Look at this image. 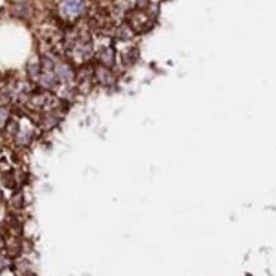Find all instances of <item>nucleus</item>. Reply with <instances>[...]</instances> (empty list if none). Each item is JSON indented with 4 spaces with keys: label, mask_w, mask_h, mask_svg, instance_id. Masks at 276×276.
Instances as JSON below:
<instances>
[{
    "label": "nucleus",
    "mask_w": 276,
    "mask_h": 276,
    "mask_svg": "<svg viewBox=\"0 0 276 276\" xmlns=\"http://www.w3.org/2000/svg\"><path fill=\"white\" fill-rule=\"evenodd\" d=\"M54 73L57 76V78L59 80V82H69V81L76 78V73L74 70L69 67V64L67 63H60L55 64V69Z\"/></svg>",
    "instance_id": "f257e3e1"
},
{
    "label": "nucleus",
    "mask_w": 276,
    "mask_h": 276,
    "mask_svg": "<svg viewBox=\"0 0 276 276\" xmlns=\"http://www.w3.org/2000/svg\"><path fill=\"white\" fill-rule=\"evenodd\" d=\"M34 138H35V133L32 130H20L17 136L14 137V141H16V143H17L18 146L27 147L32 143Z\"/></svg>",
    "instance_id": "f03ea898"
},
{
    "label": "nucleus",
    "mask_w": 276,
    "mask_h": 276,
    "mask_svg": "<svg viewBox=\"0 0 276 276\" xmlns=\"http://www.w3.org/2000/svg\"><path fill=\"white\" fill-rule=\"evenodd\" d=\"M9 205L13 207L16 211H20V210L24 209V205H26V198H24V194L22 191H16V192L10 196Z\"/></svg>",
    "instance_id": "7ed1b4c3"
},
{
    "label": "nucleus",
    "mask_w": 276,
    "mask_h": 276,
    "mask_svg": "<svg viewBox=\"0 0 276 276\" xmlns=\"http://www.w3.org/2000/svg\"><path fill=\"white\" fill-rule=\"evenodd\" d=\"M96 78L103 85H109L113 80L111 73H110V70L107 68H99V70L96 72Z\"/></svg>",
    "instance_id": "20e7f679"
},
{
    "label": "nucleus",
    "mask_w": 276,
    "mask_h": 276,
    "mask_svg": "<svg viewBox=\"0 0 276 276\" xmlns=\"http://www.w3.org/2000/svg\"><path fill=\"white\" fill-rule=\"evenodd\" d=\"M100 60L103 62V64L105 65H110V64L113 63V58H114V54L113 51L110 50L109 47H105L104 50H101L100 53Z\"/></svg>",
    "instance_id": "39448f33"
},
{
    "label": "nucleus",
    "mask_w": 276,
    "mask_h": 276,
    "mask_svg": "<svg viewBox=\"0 0 276 276\" xmlns=\"http://www.w3.org/2000/svg\"><path fill=\"white\" fill-rule=\"evenodd\" d=\"M10 119L9 110L5 106H0V130L4 129L7 126L8 120Z\"/></svg>",
    "instance_id": "423d86ee"
},
{
    "label": "nucleus",
    "mask_w": 276,
    "mask_h": 276,
    "mask_svg": "<svg viewBox=\"0 0 276 276\" xmlns=\"http://www.w3.org/2000/svg\"><path fill=\"white\" fill-rule=\"evenodd\" d=\"M23 276H37V275H36V274H35V273H31V271H28V273L24 274Z\"/></svg>",
    "instance_id": "0eeeda50"
},
{
    "label": "nucleus",
    "mask_w": 276,
    "mask_h": 276,
    "mask_svg": "<svg viewBox=\"0 0 276 276\" xmlns=\"http://www.w3.org/2000/svg\"><path fill=\"white\" fill-rule=\"evenodd\" d=\"M1 201H4V193L3 191L0 190V202H1Z\"/></svg>",
    "instance_id": "6e6552de"
}]
</instances>
